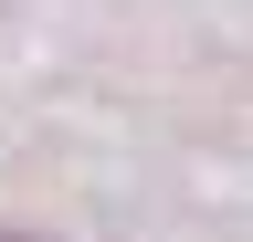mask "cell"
<instances>
[{"instance_id":"obj_1","label":"cell","mask_w":253,"mask_h":242,"mask_svg":"<svg viewBox=\"0 0 253 242\" xmlns=\"http://www.w3.org/2000/svg\"><path fill=\"white\" fill-rule=\"evenodd\" d=\"M0 242H32V232H0Z\"/></svg>"}]
</instances>
